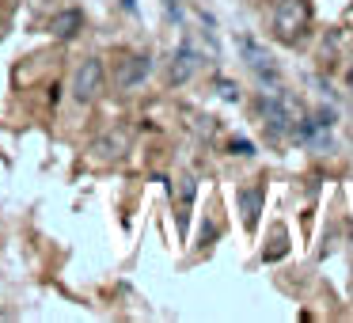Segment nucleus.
<instances>
[{
  "mask_svg": "<svg viewBox=\"0 0 353 323\" xmlns=\"http://www.w3.org/2000/svg\"><path fill=\"white\" fill-rule=\"evenodd\" d=\"M99 92H103V61L99 57H84L72 72V99L88 107V103L99 99Z\"/></svg>",
  "mask_w": 353,
  "mask_h": 323,
  "instance_id": "obj_3",
  "label": "nucleus"
},
{
  "mask_svg": "<svg viewBox=\"0 0 353 323\" xmlns=\"http://www.w3.org/2000/svg\"><path fill=\"white\" fill-rule=\"evenodd\" d=\"M270 23H274V35L281 42H300L307 23H312V4L307 0H277Z\"/></svg>",
  "mask_w": 353,
  "mask_h": 323,
  "instance_id": "obj_1",
  "label": "nucleus"
},
{
  "mask_svg": "<svg viewBox=\"0 0 353 323\" xmlns=\"http://www.w3.org/2000/svg\"><path fill=\"white\" fill-rule=\"evenodd\" d=\"M228 148H232L236 156H254V145H251V141H243V137H232Z\"/></svg>",
  "mask_w": 353,
  "mask_h": 323,
  "instance_id": "obj_10",
  "label": "nucleus"
},
{
  "mask_svg": "<svg viewBox=\"0 0 353 323\" xmlns=\"http://www.w3.org/2000/svg\"><path fill=\"white\" fill-rule=\"evenodd\" d=\"M259 110H262V118H266V130H270V137H274V141L289 137V133L296 130V118H292V107L281 99V92L262 95V99H259Z\"/></svg>",
  "mask_w": 353,
  "mask_h": 323,
  "instance_id": "obj_2",
  "label": "nucleus"
},
{
  "mask_svg": "<svg viewBox=\"0 0 353 323\" xmlns=\"http://www.w3.org/2000/svg\"><path fill=\"white\" fill-rule=\"evenodd\" d=\"M239 50H243L247 65H251V69H254V77H259L266 88H277V84H281V72H277L274 54H270L266 46H259L254 39H239Z\"/></svg>",
  "mask_w": 353,
  "mask_h": 323,
  "instance_id": "obj_4",
  "label": "nucleus"
},
{
  "mask_svg": "<svg viewBox=\"0 0 353 323\" xmlns=\"http://www.w3.org/2000/svg\"><path fill=\"white\" fill-rule=\"evenodd\" d=\"M216 92H221L224 99H232V103L239 99V92H236V84H232V80H221V84H216Z\"/></svg>",
  "mask_w": 353,
  "mask_h": 323,
  "instance_id": "obj_11",
  "label": "nucleus"
},
{
  "mask_svg": "<svg viewBox=\"0 0 353 323\" xmlns=\"http://www.w3.org/2000/svg\"><path fill=\"white\" fill-rule=\"evenodd\" d=\"M122 148H125V133L122 130L110 133V137H103V141H95V156H99V160H114V156H122Z\"/></svg>",
  "mask_w": 353,
  "mask_h": 323,
  "instance_id": "obj_9",
  "label": "nucleus"
},
{
  "mask_svg": "<svg viewBox=\"0 0 353 323\" xmlns=\"http://www.w3.org/2000/svg\"><path fill=\"white\" fill-rule=\"evenodd\" d=\"M262 198H266V190H262L259 183H254V186H247V190L239 194V202H243V224H247V228H254V224H259Z\"/></svg>",
  "mask_w": 353,
  "mask_h": 323,
  "instance_id": "obj_7",
  "label": "nucleus"
},
{
  "mask_svg": "<svg viewBox=\"0 0 353 323\" xmlns=\"http://www.w3.org/2000/svg\"><path fill=\"white\" fill-rule=\"evenodd\" d=\"M80 23H84L80 8H69V12H61V16L50 19V31H54V39H72V35L80 31Z\"/></svg>",
  "mask_w": 353,
  "mask_h": 323,
  "instance_id": "obj_8",
  "label": "nucleus"
},
{
  "mask_svg": "<svg viewBox=\"0 0 353 323\" xmlns=\"http://www.w3.org/2000/svg\"><path fill=\"white\" fill-rule=\"evenodd\" d=\"M148 72H152V61H148V57H141V54L122 57L118 69H114V88L118 92H133V88H141L148 80Z\"/></svg>",
  "mask_w": 353,
  "mask_h": 323,
  "instance_id": "obj_5",
  "label": "nucleus"
},
{
  "mask_svg": "<svg viewBox=\"0 0 353 323\" xmlns=\"http://www.w3.org/2000/svg\"><path fill=\"white\" fill-rule=\"evenodd\" d=\"M198 50L190 46V42H183V46L175 50V57H171V72H168V80L175 88H183V84H190L194 80V72H198Z\"/></svg>",
  "mask_w": 353,
  "mask_h": 323,
  "instance_id": "obj_6",
  "label": "nucleus"
}]
</instances>
